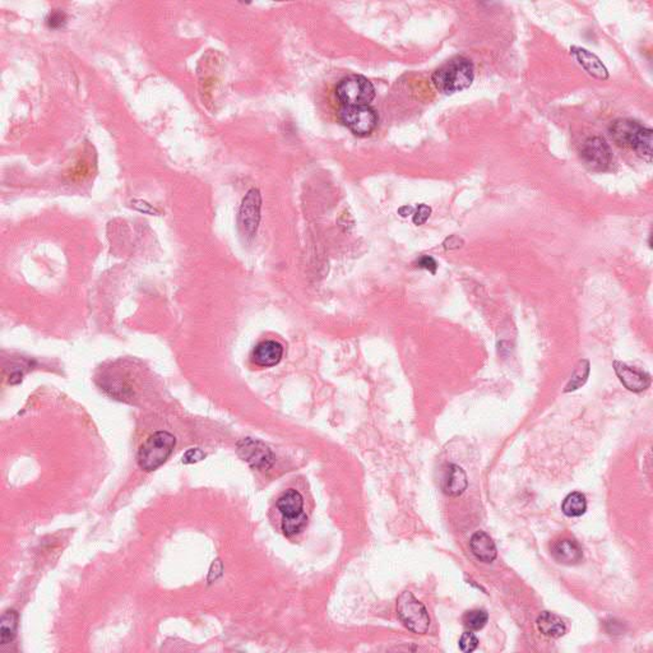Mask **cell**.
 <instances>
[{"label":"cell","mask_w":653,"mask_h":653,"mask_svg":"<svg viewBox=\"0 0 653 653\" xmlns=\"http://www.w3.org/2000/svg\"><path fill=\"white\" fill-rule=\"evenodd\" d=\"M277 508L284 517H295L303 513L304 499L302 494L296 490H287L286 493L279 496Z\"/></svg>","instance_id":"e0dca14e"},{"label":"cell","mask_w":653,"mask_h":653,"mask_svg":"<svg viewBox=\"0 0 653 653\" xmlns=\"http://www.w3.org/2000/svg\"><path fill=\"white\" fill-rule=\"evenodd\" d=\"M175 437L168 431H157L144 442L138 452L139 467L144 471L157 470L168 461L175 446Z\"/></svg>","instance_id":"7a4b0ae2"},{"label":"cell","mask_w":653,"mask_h":653,"mask_svg":"<svg viewBox=\"0 0 653 653\" xmlns=\"http://www.w3.org/2000/svg\"><path fill=\"white\" fill-rule=\"evenodd\" d=\"M470 548L472 554L482 563H493L498 557L495 542L484 531H478L476 534H472Z\"/></svg>","instance_id":"7c38bea8"},{"label":"cell","mask_w":653,"mask_h":653,"mask_svg":"<svg viewBox=\"0 0 653 653\" xmlns=\"http://www.w3.org/2000/svg\"><path fill=\"white\" fill-rule=\"evenodd\" d=\"M67 22V16L63 12H53L46 18V24L50 28H60Z\"/></svg>","instance_id":"d4e9b609"},{"label":"cell","mask_w":653,"mask_h":653,"mask_svg":"<svg viewBox=\"0 0 653 653\" xmlns=\"http://www.w3.org/2000/svg\"><path fill=\"white\" fill-rule=\"evenodd\" d=\"M473 78V64L463 56H457L434 72L433 83L440 92L451 95L470 87Z\"/></svg>","instance_id":"6da1fadb"},{"label":"cell","mask_w":653,"mask_h":653,"mask_svg":"<svg viewBox=\"0 0 653 653\" xmlns=\"http://www.w3.org/2000/svg\"><path fill=\"white\" fill-rule=\"evenodd\" d=\"M336 96L342 106H369L374 100L375 88L365 77L351 74L338 82Z\"/></svg>","instance_id":"3957f363"},{"label":"cell","mask_w":653,"mask_h":653,"mask_svg":"<svg viewBox=\"0 0 653 653\" xmlns=\"http://www.w3.org/2000/svg\"><path fill=\"white\" fill-rule=\"evenodd\" d=\"M582 159L593 171H605L611 164V150L604 138L592 137L582 147Z\"/></svg>","instance_id":"52a82bcc"},{"label":"cell","mask_w":653,"mask_h":653,"mask_svg":"<svg viewBox=\"0 0 653 653\" xmlns=\"http://www.w3.org/2000/svg\"><path fill=\"white\" fill-rule=\"evenodd\" d=\"M18 613L15 610H8L1 616L0 624V641L1 645H8L16 638Z\"/></svg>","instance_id":"ffe728a7"},{"label":"cell","mask_w":653,"mask_h":653,"mask_svg":"<svg viewBox=\"0 0 653 653\" xmlns=\"http://www.w3.org/2000/svg\"><path fill=\"white\" fill-rule=\"evenodd\" d=\"M638 156L651 161L652 159V130L650 128L641 127L634 137L632 146Z\"/></svg>","instance_id":"ac0fdd59"},{"label":"cell","mask_w":653,"mask_h":653,"mask_svg":"<svg viewBox=\"0 0 653 653\" xmlns=\"http://www.w3.org/2000/svg\"><path fill=\"white\" fill-rule=\"evenodd\" d=\"M417 264H419L420 268H425L431 273H435L437 268H438V264L434 261V258H431V256H422L421 259L417 262Z\"/></svg>","instance_id":"83f0119b"},{"label":"cell","mask_w":653,"mask_h":653,"mask_svg":"<svg viewBox=\"0 0 653 653\" xmlns=\"http://www.w3.org/2000/svg\"><path fill=\"white\" fill-rule=\"evenodd\" d=\"M338 115L343 125L356 136L372 134L378 124V115L370 106H342Z\"/></svg>","instance_id":"5b68a950"},{"label":"cell","mask_w":653,"mask_h":653,"mask_svg":"<svg viewBox=\"0 0 653 653\" xmlns=\"http://www.w3.org/2000/svg\"><path fill=\"white\" fill-rule=\"evenodd\" d=\"M412 212H414V209H412V207H408V206H406V207L399 208V215L402 216V217H406V216L411 215Z\"/></svg>","instance_id":"f546056e"},{"label":"cell","mask_w":653,"mask_h":653,"mask_svg":"<svg viewBox=\"0 0 653 653\" xmlns=\"http://www.w3.org/2000/svg\"><path fill=\"white\" fill-rule=\"evenodd\" d=\"M561 510H563V513L566 514V517H581L587 510L586 496L582 493H578V491H574V493L566 495L564 502L561 504Z\"/></svg>","instance_id":"d6986e66"},{"label":"cell","mask_w":653,"mask_h":653,"mask_svg":"<svg viewBox=\"0 0 653 653\" xmlns=\"http://www.w3.org/2000/svg\"><path fill=\"white\" fill-rule=\"evenodd\" d=\"M489 620V615L485 610H471L464 613L463 616V624L467 629L481 630L486 625Z\"/></svg>","instance_id":"603a6c76"},{"label":"cell","mask_w":653,"mask_h":653,"mask_svg":"<svg viewBox=\"0 0 653 653\" xmlns=\"http://www.w3.org/2000/svg\"><path fill=\"white\" fill-rule=\"evenodd\" d=\"M589 375H590V363H589V360H581L578 363V365L574 369V373L572 374L569 383L566 384L564 392L568 393V392L580 390L582 385L587 382Z\"/></svg>","instance_id":"44dd1931"},{"label":"cell","mask_w":653,"mask_h":653,"mask_svg":"<svg viewBox=\"0 0 653 653\" xmlns=\"http://www.w3.org/2000/svg\"><path fill=\"white\" fill-rule=\"evenodd\" d=\"M641 124L637 121L628 119H619L613 121L610 127V134L613 141L622 147H629L634 139V137L641 129Z\"/></svg>","instance_id":"5bb4252c"},{"label":"cell","mask_w":653,"mask_h":653,"mask_svg":"<svg viewBox=\"0 0 653 653\" xmlns=\"http://www.w3.org/2000/svg\"><path fill=\"white\" fill-rule=\"evenodd\" d=\"M430 207H428V206H425V204H420V206L417 207V209H416V212H415V225L420 226V225H422V223H426V221H428V218H429V216H430Z\"/></svg>","instance_id":"4316f807"},{"label":"cell","mask_w":653,"mask_h":653,"mask_svg":"<svg viewBox=\"0 0 653 653\" xmlns=\"http://www.w3.org/2000/svg\"><path fill=\"white\" fill-rule=\"evenodd\" d=\"M262 198L258 189L247 191L243 200L239 214L240 230L247 238H253L261 221Z\"/></svg>","instance_id":"8992f818"},{"label":"cell","mask_w":653,"mask_h":653,"mask_svg":"<svg viewBox=\"0 0 653 653\" xmlns=\"http://www.w3.org/2000/svg\"><path fill=\"white\" fill-rule=\"evenodd\" d=\"M613 370L619 376L622 385L634 393H641L651 387V376L642 370L629 367L622 361H613Z\"/></svg>","instance_id":"9c48e42d"},{"label":"cell","mask_w":653,"mask_h":653,"mask_svg":"<svg viewBox=\"0 0 653 653\" xmlns=\"http://www.w3.org/2000/svg\"><path fill=\"white\" fill-rule=\"evenodd\" d=\"M308 525V517L305 513H302L295 517H284L282 522V531L284 534L291 537L295 534H300L304 528Z\"/></svg>","instance_id":"7402d4cb"},{"label":"cell","mask_w":653,"mask_h":653,"mask_svg":"<svg viewBox=\"0 0 653 653\" xmlns=\"http://www.w3.org/2000/svg\"><path fill=\"white\" fill-rule=\"evenodd\" d=\"M282 355H284L282 345L273 340H267L255 346L252 354V360L256 367H271L279 364Z\"/></svg>","instance_id":"8fae6325"},{"label":"cell","mask_w":653,"mask_h":653,"mask_svg":"<svg viewBox=\"0 0 653 653\" xmlns=\"http://www.w3.org/2000/svg\"><path fill=\"white\" fill-rule=\"evenodd\" d=\"M204 457H206V454L203 451H200V448H193V449H189L186 453L184 454L183 462L185 464L200 462Z\"/></svg>","instance_id":"484cf974"},{"label":"cell","mask_w":653,"mask_h":653,"mask_svg":"<svg viewBox=\"0 0 653 653\" xmlns=\"http://www.w3.org/2000/svg\"><path fill=\"white\" fill-rule=\"evenodd\" d=\"M397 615L399 620L416 634H425L430 627V616L426 607L408 591L401 593L397 600Z\"/></svg>","instance_id":"277c9868"},{"label":"cell","mask_w":653,"mask_h":653,"mask_svg":"<svg viewBox=\"0 0 653 653\" xmlns=\"http://www.w3.org/2000/svg\"><path fill=\"white\" fill-rule=\"evenodd\" d=\"M551 555L563 566H577L583 559L581 545L573 539H560L554 542L551 548Z\"/></svg>","instance_id":"30bf717a"},{"label":"cell","mask_w":653,"mask_h":653,"mask_svg":"<svg viewBox=\"0 0 653 653\" xmlns=\"http://www.w3.org/2000/svg\"><path fill=\"white\" fill-rule=\"evenodd\" d=\"M536 625L539 632L545 637L560 638L566 634V627L561 618L550 611L541 613L537 618Z\"/></svg>","instance_id":"2e32d148"},{"label":"cell","mask_w":653,"mask_h":653,"mask_svg":"<svg viewBox=\"0 0 653 653\" xmlns=\"http://www.w3.org/2000/svg\"><path fill=\"white\" fill-rule=\"evenodd\" d=\"M469 486L467 475L462 467L457 464H448L443 478V491L449 496H460Z\"/></svg>","instance_id":"4fadbf2b"},{"label":"cell","mask_w":653,"mask_h":653,"mask_svg":"<svg viewBox=\"0 0 653 653\" xmlns=\"http://www.w3.org/2000/svg\"><path fill=\"white\" fill-rule=\"evenodd\" d=\"M133 206H134L137 209H139V211H142V212H146V214H156L155 208H152L151 206H150L148 203H146V202H134Z\"/></svg>","instance_id":"f1b7e54d"},{"label":"cell","mask_w":653,"mask_h":653,"mask_svg":"<svg viewBox=\"0 0 653 653\" xmlns=\"http://www.w3.org/2000/svg\"><path fill=\"white\" fill-rule=\"evenodd\" d=\"M572 53L577 58L578 63L581 64L582 67L590 74H592L593 77L600 78V80H606L609 77L605 65L598 59V56L590 53L589 50L582 48H573L572 49Z\"/></svg>","instance_id":"9a60e30c"},{"label":"cell","mask_w":653,"mask_h":653,"mask_svg":"<svg viewBox=\"0 0 653 653\" xmlns=\"http://www.w3.org/2000/svg\"><path fill=\"white\" fill-rule=\"evenodd\" d=\"M238 452L244 461H247L256 470H267L275 461V457L270 448L264 446L262 442L254 439H243L238 443Z\"/></svg>","instance_id":"ba28073f"},{"label":"cell","mask_w":653,"mask_h":653,"mask_svg":"<svg viewBox=\"0 0 653 653\" xmlns=\"http://www.w3.org/2000/svg\"><path fill=\"white\" fill-rule=\"evenodd\" d=\"M478 645V639L472 632H466L463 633L460 638V648L464 653L473 652Z\"/></svg>","instance_id":"cb8c5ba5"}]
</instances>
